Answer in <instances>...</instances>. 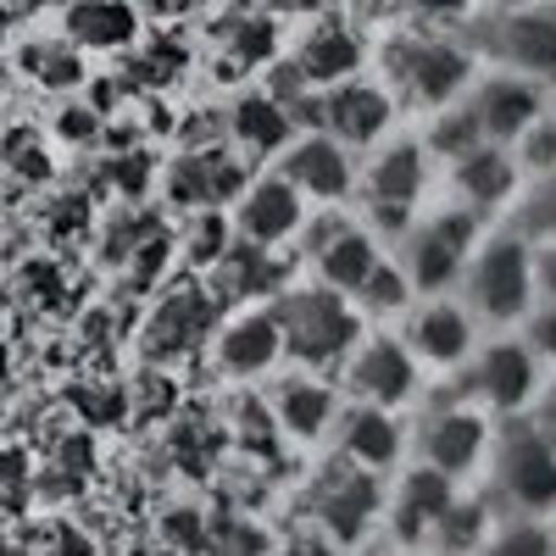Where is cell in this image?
<instances>
[{
  "mask_svg": "<svg viewBox=\"0 0 556 556\" xmlns=\"http://www.w3.org/2000/svg\"><path fill=\"white\" fill-rule=\"evenodd\" d=\"M379 78L390 84V96L412 112H440L451 101L468 96V84L479 73V51L462 45L451 28H429V23H395L379 34L374 56Z\"/></svg>",
  "mask_w": 556,
  "mask_h": 556,
  "instance_id": "obj_1",
  "label": "cell"
},
{
  "mask_svg": "<svg viewBox=\"0 0 556 556\" xmlns=\"http://www.w3.org/2000/svg\"><path fill=\"white\" fill-rule=\"evenodd\" d=\"M451 295L473 312L479 329H518L523 312L534 306V245L495 217L462 262Z\"/></svg>",
  "mask_w": 556,
  "mask_h": 556,
  "instance_id": "obj_2",
  "label": "cell"
},
{
  "mask_svg": "<svg viewBox=\"0 0 556 556\" xmlns=\"http://www.w3.org/2000/svg\"><path fill=\"white\" fill-rule=\"evenodd\" d=\"M273 312H278V329H285V362L312 367V374H340L345 351L374 329L351 295L317 285V278H290Z\"/></svg>",
  "mask_w": 556,
  "mask_h": 556,
  "instance_id": "obj_3",
  "label": "cell"
},
{
  "mask_svg": "<svg viewBox=\"0 0 556 556\" xmlns=\"http://www.w3.org/2000/svg\"><path fill=\"white\" fill-rule=\"evenodd\" d=\"M434 178H440V167L429 162L424 139L417 134H384L374 151L356 156V206L384 240H395L401 228L424 212Z\"/></svg>",
  "mask_w": 556,
  "mask_h": 556,
  "instance_id": "obj_4",
  "label": "cell"
},
{
  "mask_svg": "<svg viewBox=\"0 0 556 556\" xmlns=\"http://www.w3.org/2000/svg\"><path fill=\"white\" fill-rule=\"evenodd\" d=\"M490 228V217H479L473 206L462 201H445V206H424L401 235H395V262L401 273L412 278L417 295H451L456 278H462V262L479 245V235Z\"/></svg>",
  "mask_w": 556,
  "mask_h": 556,
  "instance_id": "obj_5",
  "label": "cell"
},
{
  "mask_svg": "<svg viewBox=\"0 0 556 556\" xmlns=\"http://www.w3.org/2000/svg\"><path fill=\"white\" fill-rule=\"evenodd\" d=\"M445 384H451V395L473 401L479 412L495 417V424H506V417H523L529 412V401L545 384V367L523 345L518 329H484L479 345H473V356L462 362Z\"/></svg>",
  "mask_w": 556,
  "mask_h": 556,
  "instance_id": "obj_6",
  "label": "cell"
},
{
  "mask_svg": "<svg viewBox=\"0 0 556 556\" xmlns=\"http://www.w3.org/2000/svg\"><path fill=\"white\" fill-rule=\"evenodd\" d=\"M484 495L495 501V513L556 518V451L529 429V417L495 424V440L484 456Z\"/></svg>",
  "mask_w": 556,
  "mask_h": 556,
  "instance_id": "obj_7",
  "label": "cell"
},
{
  "mask_svg": "<svg viewBox=\"0 0 556 556\" xmlns=\"http://www.w3.org/2000/svg\"><path fill=\"white\" fill-rule=\"evenodd\" d=\"M495 440V417L479 412L473 401L445 395V401H417L412 406V424H406V456L412 462H429L434 473L468 484L484 473V456Z\"/></svg>",
  "mask_w": 556,
  "mask_h": 556,
  "instance_id": "obj_8",
  "label": "cell"
},
{
  "mask_svg": "<svg viewBox=\"0 0 556 556\" xmlns=\"http://www.w3.org/2000/svg\"><path fill=\"white\" fill-rule=\"evenodd\" d=\"M334 379H340L345 401H367V406H384V412H412L429 395L424 367H417V356L406 351V340L390 334V329H367L345 351Z\"/></svg>",
  "mask_w": 556,
  "mask_h": 556,
  "instance_id": "obj_9",
  "label": "cell"
},
{
  "mask_svg": "<svg viewBox=\"0 0 556 556\" xmlns=\"http://www.w3.org/2000/svg\"><path fill=\"white\" fill-rule=\"evenodd\" d=\"M395 112H401V101L390 96V84L379 73H351V78L306 96V128L334 134L356 156L374 151L384 134H395Z\"/></svg>",
  "mask_w": 556,
  "mask_h": 556,
  "instance_id": "obj_10",
  "label": "cell"
},
{
  "mask_svg": "<svg viewBox=\"0 0 556 556\" xmlns=\"http://www.w3.org/2000/svg\"><path fill=\"white\" fill-rule=\"evenodd\" d=\"M206 362L228 384H262L273 367L285 362V329H278L273 301L223 306L212 334H206Z\"/></svg>",
  "mask_w": 556,
  "mask_h": 556,
  "instance_id": "obj_11",
  "label": "cell"
},
{
  "mask_svg": "<svg viewBox=\"0 0 556 556\" xmlns=\"http://www.w3.org/2000/svg\"><path fill=\"white\" fill-rule=\"evenodd\" d=\"M456 479L434 473L429 462H401V468L384 479V506H379V534L390 545H406L417 556H429L434 545V529L445 523L451 513V501H456Z\"/></svg>",
  "mask_w": 556,
  "mask_h": 556,
  "instance_id": "obj_12",
  "label": "cell"
},
{
  "mask_svg": "<svg viewBox=\"0 0 556 556\" xmlns=\"http://www.w3.org/2000/svg\"><path fill=\"white\" fill-rule=\"evenodd\" d=\"M401 340H406V351L417 356V367H424V379L429 384H445L462 362L473 356V345H479V323H473V312L462 306L456 295H417L401 317Z\"/></svg>",
  "mask_w": 556,
  "mask_h": 556,
  "instance_id": "obj_13",
  "label": "cell"
},
{
  "mask_svg": "<svg viewBox=\"0 0 556 556\" xmlns=\"http://www.w3.org/2000/svg\"><path fill=\"white\" fill-rule=\"evenodd\" d=\"M379 506H384V479L351 468V462H329L312 484H306V518L312 529H323L329 540H340L345 551L362 545L367 534H379Z\"/></svg>",
  "mask_w": 556,
  "mask_h": 556,
  "instance_id": "obj_14",
  "label": "cell"
},
{
  "mask_svg": "<svg viewBox=\"0 0 556 556\" xmlns=\"http://www.w3.org/2000/svg\"><path fill=\"white\" fill-rule=\"evenodd\" d=\"M490 62L556 84V0H506L484 23Z\"/></svg>",
  "mask_w": 556,
  "mask_h": 556,
  "instance_id": "obj_15",
  "label": "cell"
},
{
  "mask_svg": "<svg viewBox=\"0 0 556 556\" xmlns=\"http://www.w3.org/2000/svg\"><path fill=\"white\" fill-rule=\"evenodd\" d=\"M267 167L278 178H290L306 206H351L356 201V151H345L323 128H301Z\"/></svg>",
  "mask_w": 556,
  "mask_h": 556,
  "instance_id": "obj_16",
  "label": "cell"
},
{
  "mask_svg": "<svg viewBox=\"0 0 556 556\" xmlns=\"http://www.w3.org/2000/svg\"><path fill=\"white\" fill-rule=\"evenodd\" d=\"M256 162H245L235 146H190L178 151L167 167H162V195L184 212H228L235 195L251 184Z\"/></svg>",
  "mask_w": 556,
  "mask_h": 556,
  "instance_id": "obj_17",
  "label": "cell"
},
{
  "mask_svg": "<svg viewBox=\"0 0 556 556\" xmlns=\"http://www.w3.org/2000/svg\"><path fill=\"white\" fill-rule=\"evenodd\" d=\"M278 73H285V84H295V96H306V89H329V84H340L351 73H367V45H362V34L345 17L317 12L295 34V45L285 51V67Z\"/></svg>",
  "mask_w": 556,
  "mask_h": 556,
  "instance_id": "obj_18",
  "label": "cell"
},
{
  "mask_svg": "<svg viewBox=\"0 0 556 556\" xmlns=\"http://www.w3.org/2000/svg\"><path fill=\"white\" fill-rule=\"evenodd\" d=\"M312 206L295 195L290 178H278L273 167L251 173V184L235 195V206H228V223H235V240L245 245H262V251H290L301 240Z\"/></svg>",
  "mask_w": 556,
  "mask_h": 556,
  "instance_id": "obj_19",
  "label": "cell"
},
{
  "mask_svg": "<svg viewBox=\"0 0 556 556\" xmlns=\"http://www.w3.org/2000/svg\"><path fill=\"white\" fill-rule=\"evenodd\" d=\"M545 89H551V84L490 62V67L473 73V84H468V96H462V101H468V112H473V123H479L484 139H495V146H513V139H518L534 117H545V106H551Z\"/></svg>",
  "mask_w": 556,
  "mask_h": 556,
  "instance_id": "obj_20",
  "label": "cell"
},
{
  "mask_svg": "<svg viewBox=\"0 0 556 556\" xmlns=\"http://www.w3.org/2000/svg\"><path fill=\"white\" fill-rule=\"evenodd\" d=\"M323 445H329V456L351 462V468L374 473V479H390L406 462V424H401V412L367 406V401H340L334 429H329Z\"/></svg>",
  "mask_w": 556,
  "mask_h": 556,
  "instance_id": "obj_21",
  "label": "cell"
},
{
  "mask_svg": "<svg viewBox=\"0 0 556 556\" xmlns=\"http://www.w3.org/2000/svg\"><path fill=\"white\" fill-rule=\"evenodd\" d=\"M340 379L334 374H312V367H295L267 390V412H273V429L278 440H295V445H323L334 429V412H340Z\"/></svg>",
  "mask_w": 556,
  "mask_h": 556,
  "instance_id": "obj_22",
  "label": "cell"
},
{
  "mask_svg": "<svg viewBox=\"0 0 556 556\" xmlns=\"http://www.w3.org/2000/svg\"><path fill=\"white\" fill-rule=\"evenodd\" d=\"M445 178V195L462 201V206H473L479 217H501L506 206H513L518 195V184H523V162L513 146H495V139H479V146L468 156H456L451 167H440Z\"/></svg>",
  "mask_w": 556,
  "mask_h": 556,
  "instance_id": "obj_23",
  "label": "cell"
},
{
  "mask_svg": "<svg viewBox=\"0 0 556 556\" xmlns=\"http://www.w3.org/2000/svg\"><path fill=\"white\" fill-rule=\"evenodd\" d=\"M217 295L206 285H184V290H167L156 301V312L146 317V329H139V351H146L151 362H173L184 351L206 345L212 323H217Z\"/></svg>",
  "mask_w": 556,
  "mask_h": 556,
  "instance_id": "obj_24",
  "label": "cell"
},
{
  "mask_svg": "<svg viewBox=\"0 0 556 556\" xmlns=\"http://www.w3.org/2000/svg\"><path fill=\"white\" fill-rule=\"evenodd\" d=\"M223 134H228V146H235L245 162H273L301 134V112L278 96V89L262 84V89H245V96L228 106Z\"/></svg>",
  "mask_w": 556,
  "mask_h": 556,
  "instance_id": "obj_25",
  "label": "cell"
},
{
  "mask_svg": "<svg viewBox=\"0 0 556 556\" xmlns=\"http://www.w3.org/2000/svg\"><path fill=\"white\" fill-rule=\"evenodd\" d=\"M62 34L84 56H117L139 45V7L134 0H67Z\"/></svg>",
  "mask_w": 556,
  "mask_h": 556,
  "instance_id": "obj_26",
  "label": "cell"
},
{
  "mask_svg": "<svg viewBox=\"0 0 556 556\" xmlns=\"http://www.w3.org/2000/svg\"><path fill=\"white\" fill-rule=\"evenodd\" d=\"M501 223H506V228H518L529 245L556 240V167H545V173H523L518 195H513V206L501 212Z\"/></svg>",
  "mask_w": 556,
  "mask_h": 556,
  "instance_id": "obj_27",
  "label": "cell"
},
{
  "mask_svg": "<svg viewBox=\"0 0 556 556\" xmlns=\"http://www.w3.org/2000/svg\"><path fill=\"white\" fill-rule=\"evenodd\" d=\"M473 556H556V518L495 513Z\"/></svg>",
  "mask_w": 556,
  "mask_h": 556,
  "instance_id": "obj_28",
  "label": "cell"
},
{
  "mask_svg": "<svg viewBox=\"0 0 556 556\" xmlns=\"http://www.w3.org/2000/svg\"><path fill=\"white\" fill-rule=\"evenodd\" d=\"M417 139H424V151H429L434 167H451L456 156H468L484 134H479L468 101H451V106H440V112H424V128H417Z\"/></svg>",
  "mask_w": 556,
  "mask_h": 556,
  "instance_id": "obj_29",
  "label": "cell"
},
{
  "mask_svg": "<svg viewBox=\"0 0 556 556\" xmlns=\"http://www.w3.org/2000/svg\"><path fill=\"white\" fill-rule=\"evenodd\" d=\"M23 73L39 84V89H78L84 84V51L62 34V39H28L23 45Z\"/></svg>",
  "mask_w": 556,
  "mask_h": 556,
  "instance_id": "obj_30",
  "label": "cell"
},
{
  "mask_svg": "<svg viewBox=\"0 0 556 556\" xmlns=\"http://www.w3.org/2000/svg\"><path fill=\"white\" fill-rule=\"evenodd\" d=\"M351 301L362 306V317H367V323H379V317H401V312L417 301V290H412V278L401 273V262L384 251V262L362 278Z\"/></svg>",
  "mask_w": 556,
  "mask_h": 556,
  "instance_id": "obj_31",
  "label": "cell"
},
{
  "mask_svg": "<svg viewBox=\"0 0 556 556\" xmlns=\"http://www.w3.org/2000/svg\"><path fill=\"white\" fill-rule=\"evenodd\" d=\"M201 551L206 556H273L278 540L267 534V523H256L245 513H223V518H206Z\"/></svg>",
  "mask_w": 556,
  "mask_h": 556,
  "instance_id": "obj_32",
  "label": "cell"
},
{
  "mask_svg": "<svg viewBox=\"0 0 556 556\" xmlns=\"http://www.w3.org/2000/svg\"><path fill=\"white\" fill-rule=\"evenodd\" d=\"M484 0H390V12L406 23H429V28H451V23H468Z\"/></svg>",
  "mask_w": 556,
  "mask_h": 556,
  "instance_id": "obj_33",
  "label": "cell"
},
{
  "mask_svg": "<svg viewBox=\"0 0 556 556\" xmlns=\"http://www.w3.org/2000/svg\"><path fill=\"white\" fill-rule=\"evenodd\" d=\"M518 334H523V345L540 356L545 374H556V301H534V306L523 312V323H518Z\"/></svg>",
  "mask_w": 556,
  "mask_h": 556,
  "instance_id": "obj_34",
  "label": "cell"
},
{
  "mask_svg": "<svg viewBox=\"0 0 556 556\" xmlns=\"http://www.w3.org/2000/svg\"><path fill=\"white\" fill-rule=\"evenodd\" d=\"M273 556H345V545L340 540H329L323 529H312V523H295L290 529V540H278V551Z\"/></svg>",
  "mask_w": 556,
  "mask_h": 556,
  "instance_id": "obj_35",
  "label": "cell"
},
{
  "mask_svg": "<svg viewBox=\"0 0 556 556\" xmlns=\"http://www.w3.org/2000/svg\"><path fill=\"white\" fill-rule=\"evenodd\" d=\"M523 417H529V429L556 451V379H551V374H545V384H540V395L529 401V412H523Z\"/></svg>",
  "mask_w": 556,
  "mask_h": 556,
  "instance_id": "obj_36",
  "label": "cell"
},
{
  "mask_svg": "<svg viewBox=\"0 0 556 556\" xmlns=\"http://www.w3.org/2000/svg\"><path fill=\"white\" fill-rule=\"evenodd\" d=\"M534 301H556V240L534 245Z\"/></svg>",
  "mask_w": 556,
  "mask_h": 556,
  "instance_id": "obj_37",
  "label": "cell"
},
{
  "mask_svg": "<svg viewBox=\"0 0 556 556\" xmlns=\"http://www.w3.org/2000/svg\"><path fill=\"white\" fill-rule=\"evenodd\" d=\"M62 128H67V139H89V134H96L101 123L89 117V112H67V117H62Z\"/></svg>",
  "mask_w": 556,
  "mask_h": 556,
  "instance_id": "obj_38",
  "label": "cell"
},
{
  "mask_svg": "<svg viewBox=\"0 0 556 556\" xmlns=\"http://www.w3.org/2000/svg\"><path fill=\"white\" fill-rule=\"evenodd\" d=\"M340 7L356 17H374V12H390V0H340Z\"/></svg>",
  "mask_w": 556,
  "mask_h": 556,
  "instance_id": "obj_39",
  "label": "cell"
},
{
  "mask_svg": "<svg viewBox=\"0 0 556 556\" xmlns=\"http://www.w3.org/2000/svg\"><path fill=\"white\" fill-rule=\"evenodd\" d=\"M290 7H295V12H312V17H317V12H329V7H340V0H290Z\"/></svg>",
  "mask_w": 556,
  "mask_h": 556,
  "instance_id": "obj_40",
  "label": "cell"
},
{
  "mask_svg": "<svg viewBox=\"0 0 556 556\" xmlns=\"http://www.w3.org/2000/svg\"><path fill=\"white\" fill-rule=\"evenodd\" d=\"M367 556H417V551H406V545H390V540H384V545H374Z\"/></svg>",
  "mask_w": 556,
  "mask_h": 556,
  "instance_id": "obj_41",
  "label": "cell"
},
{
  "mask_svg": "<svg viewBox=\"0 0 556 556\" xmlns=\"http://www.w3.org/2000/svg\"><path fill=\"white\" fill-rule=\"evenodd\" d=\"M151 7H156V12H190L195 0H151Z\"/></svg>",
  "mask_w": 556,
  "mask_h": 556,
  "instance_id": "obj_42",
  "label": "cell"
},
{
  "mask_svg": "<svg viewBox=\"0 0 556 556\" xmlns=\"http://www.w3.org/2000/svg\"><path fill=\"white\" fill-rule=\"evenodd\" d=\"M0 39H7V12H0Z\"/></svg>",
  "mask_w": 556,
  "mask_h": 556,
  "instance_id": "obj_43",
  "label": "cell"
},
{
  "mask_svg": "<svg viewBox=\"0 0 556 556\" xmlns=\"http://www.w3.org/2000/svg\"><path fill=\"white\" fill-rule=\"evenodd\" d=\"M501 7H506V0H501Z\"/></svg>",
  "mask_w": 556,
  "mask_h": 556,
  "instance_id": "obj_44",
  "label": "cell"
}]
</instances>
